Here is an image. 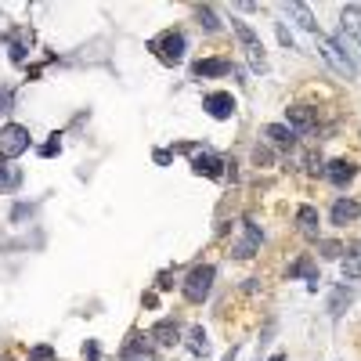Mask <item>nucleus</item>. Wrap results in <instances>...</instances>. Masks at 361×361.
Segmentation results:
<instances>
[{
	"mask_svg": "<svg viewBox=\"0 0 361 361\" xmlns=\"http://www.w3.org/2000/svg\"><path fill=\"white\" fill-rule=\"evenodd\" d=\"M318 51H322V58L329 61V66H332L339 76H347V80H358V76H361V66L354 61V54H351V40H347L344 33H339L336 40L318 33Z\"/></svg>",
	"mask_w": 361,
	"mask_h": 361,
	"instance_id": "1",
	"label": "nucleus"
},
{
	"mask_svg": "<svg viewBox=\"0 0 361 361\" xmlns=\"http://www.w3.org/2000/svg\"><path fill=\"white\" fill-rule=\"evenodd\" d=\"M231 29H235L239 44H242V51H246V58H249V66L257 69V73H267V58H264V44H260L257 29L246 26L242 18H231Z\"/></svg>",
	"mask_w": 361,
	"mask_h": 361,
	"instance_id": "2",
	"label": "nucleus"
},
{
	"mask_svg": "<svg viewBox=\"0 0 361 361\" xmlns=\"http://www.w3.org/2000/svg\"><path fill=\"white\" fill-rule=\"evenodd\" d=\"M29 131L22 123H4L0 126V159H18V156H26L29 152Z\"/></svg>",
	"mask_w": 361,
	"mask_h": 361,
	"instance_id": "3",
	"label": "nucleus"
},
{
	"mask_svg": "<svg viewBox=\"0 0 361 361\" xmlns=\"http://www.w3.org/2000/svg\"><path fill=\"white\" fill-rule=\"evenodd\" d=\"M214 279H217V271L209 267V264H199V267H192L188 271V279H184V300L188 304H202L206 296H209V289H214Z\"/></svg>",
	"mask_w": 361,
	"mask_h": 361,
	"instance_id": "4",
	"label": "nucleus"
},
{
	"mask_svg": "<svg viewBox=\"0 0 361 361\" xmlns=\"http://www.w3.org/2000/svg\"><path fill=\"white\" fill-rule=\"evenodd\" d=\"M148 47L156 51V58L163 61V66H177V61L184 58V36H181L177 29H166V33L156 36Z\"/></svg>",
	"mask_w": 361,
	"mask_h": 361,
	"instance_id": "5",
	"label": "nucleus"
},
{
	"mask_svg": "<svg viewBox=\"0 0 361 361\" xmlns=\"http://www.w3.org/2000/svg\"><path fill=\"white\" fill-rule=\"evenodd\" d=\"M174 152H188V156H192V170H196V174H202V177H224V163L217 159V156H209L206 152V148H199V145H177L174 148Z\"/></svg>",
	"mask_w": 361,
	"mask_h": 361,
	"instance_id": "6",
	"label": "nucleus"
},
{
	"mask_svg": "<svg viewBox=\"0 0 361 361\" xmlns=\"http://www.w3.org/2000/svg\"><path fill=\"white\" fill-rule=\"evenodd\" d=\"M239 228H242V239L235 242V249H231V253H235V257H239V260H249V257H253V253H257V249H260V242H264V235H260V228H257V224H253V221H242Z\"/></svg>",
	"mask_w": 361,
	"mask_h": 361,
	"instance_id": "7",
	"label": "nucleus"
},
{
	"mask_svg": "<svg viewBox=\"0 0 361 361\" xmlns=\"http://www.w3.org/2000/svg\"><path fill=\"white\" fill-rule=\"evenodd\" d=\"M202 109L214 119H231V112H235V98H231L228 91H214V94L202 98Z\"/></svg>",
	"mask_w": 361,
	"mask_h": 361,
	"instance_id": "8",
	"label": "nucleus"
},
{
	"mask_svg": "<svg viewBox=\"0 0 361 361\" xmlns=\"http://www.w3.org/2000/svg\"><path fill=\"white\" fill-rule=\"evenodd\" d=\"M322 170H325L329 184H336V188H347V184L354 181V174H358V166H354L351 159H332V163H325Z\"/></svg>",
	"mask_w": 361,
	"mask_h": 361,
	"instance_id": "9",
	"label": "nucleus"
},
{
	"mask_svg": "<svg viewBox=\"0 0 361 361\" xmlns=\"http://www.w3.org/2000/svg\"><path fill=\"white\" fill-rule=\"evenodd\" d=\"M119 361H152V347L145 344L141 332H134L131 339H126V347L119 351Z\"/></svg>",
	"mask_w": 361,
	"mask_h": 361,
	"instance_id": "10",
	"label": "nucleus"
},
{
	"mask_svg": "<svg viewBox=\"0 0 361 361\" xmlns=\"http://www.w3.org/2000/svg\"><path fill=\"white\" fill-rule=\"evenodd\" d=\"M148 336H152L159 347H174L177 339H181V329H177L174 318H163V322H156V325H152V332H148Z\"/></svg>",
	"mask_w": 361,
	"mask_h": 361,
	"instance_id": "11",
	"label": "nucleus"
},
{
	"mask_svg": "<svg viewBox=\"0 0 361 361\" xmlns=\"http://www.w3.org/2000/svg\"><path fill=\"white\" fill-rule=\"evenodd\" d=\"M339 26H344L347 40H358L361 44V8L358 4H347L344 11H339Z\"/></svg>",
	"mask_w": 361,
	"mask_h": 361,
	"instance_id": "12",
	"label": "nucleus"
},
{
	"mask_svg": "<svg viewBox=\"0 0 361 361\" xmlns=\"http://www.w3.org/2000/svg\"><path fill=\"white\" fill-rule=\"evenodd\" d=\"M231 73V61L228 58H202V61H196L192 66V76H199V80H206V76H228Z\"/></svg>",
	"mask_w": 361,
	"mask_h": 361,
	"instance_id": "13",
	"label": "nucleus"
},
{
	"mask_svg": "<svg viewBox=\"0 0 361 361\" xmlns=\"http://www.w3.org/2000/svg\"><path fill=\"white\" fill-rule=\"evenodd\" d=\"M286 126L289 131H311L314 126V109H307V105H293V109H286Z\"/></svg>",
	"mask_w": 361,
	"mask_h": 361,
	"instance_id": "14",
	"label": "nucleus"
},
{
	"mask_svg": "<svg viewBox=\"0 0 361 361\" xmlns=\"http://www.w3.org/2000/svg\"><path fill=\"white\" fill-rule=\"evenodd\" d=\"M264 138H267L271 145H279V148H293L296 131H289L286 123H267V126H264Z\"/></svg>",
	"mask_w": 361,
	"mask_h": 361,
	"instance_id": "15",
	"label": "nucleus"
},
{
	"mask_svg": "<svg viewBox=\"0 0 361 361\" xmlns=\"http://www.w3.org/2000/svg\"><path fill=\"white\" fill-rule=\"evenodd\" d=\"M358 214H361V206L354 199H336L332 202V224H351V221H358Z\"/></svg>",
	"mask_w": 361,
	"mask_h": 361,
	"instance_id": "16",
	"label": "nucleus"
},
{
	"mask_svg": "<svg viewBox=\"0 0 361 361\" xmlns=\"http://www.w3.org/2000/svg\"><path fill=\"white\" fill-rule=\"evenodd\" d=\"M344 253H347V257H344V279L347 282L361 279V242H351Z\"/></svg>",
	"mask_w": 361,
	"mask_h": 361,
	"instance_id": "17",
	"label": "nucleus"
},
{
	"mask_svg": "<svg viewBox=\"0 0 361 361\" xmlns=\"http://www.w3.org/2000/svg\"><path fill=\"white\" fill-rule=\"evenodd\" d=\"M296 224H300V231L307 239H318V209L314 206H300L296 209Z\"/></svg>",
	"mask_w": 361,
	"mask_h": 361,
	"instance_id": "18",
	"label": "nucleus"
},
{
	"mask_svg": "<svg viewBox=\"0 0 361 361\" xmlns=\"http://www.w3.org/2000/svg\"><path fill=\"white\" fill-rule=\"evenodd\" d=\"M351 300H354V289H351V286H339V289L329 296V314H332V318H339V314H344V311L351 307Z\"/></svg>",
	"mask_w": 361,
	"mask_h": 361,
	"instance_id": "19",
	"label": "nucleus"
},
{
	"mask_svg": "<svg viewBox=\"0 0 361 361\" xmlns=\"http://www.w3.org/2000/svg\"><path fill=\"white\" fill-rule=\"evenodd\" d=\"M282 11H286V15H293L304 29L318 33V22H314V15H311V8H307V4H282Z\"/></svg>",
	"mask_w": 361,
	"mask_h": 361,
	"instance_id": "20",
	"label": "nucleus"
},
{
	"mask_svg": "<svg viewBox=\"0 0 361 361\" xmlns=\"http://www.w3.org/2000/svg\"><path fill=\"white\" fill-rule=\"evenodd\" d=\"M188 347H192V354H206V351H209V336H206L202 325L188 329Z\"/></svg>",
	"mask_w": 361,
	"mask_h": 361,
	"instance_id": "21",
	"label": "nucleus"
},
{
	"mask_svg": "<svg viewBox=\"0 0 361 361\" xmlns=\"http://www.w3.org/2000/svg\"><path fill=\"white\" fill-rule=\"evenodd\" d=\"M289 274H293V279H296V274H304V279H311V289H318V271H314L311 257H300V260L289 267Z\"/></svg>",
	"mask_w": 361,
	"mask_h": 361,
	"instance_id": "22",
	"label": "nucleus"
},
{
	"mask_svg": "<svg viewBox=\"0 0 361 361\" xmlns=\"http://www.w3.org/2000/svg\"><path fill=\"white\" fill-rule=\"evenodd\" d=\"M18 181H22V174H18V170H11L8 159H0V188H15Z\"/></svg>",
	"mask_w": 361,
	"mask_h": 361,
	"instance_id": "23",
	"label": "nucleus"
},
{
	"mask_svg": "<svg viewBox=\"0 0 361 361\" xmlns=\"http://www.w3.org/2000/svg\"><path fill=\"white\" fill-rule=\"evenodd\" d=\"M196 15H199V22H202V26H206L209 33H217V29H221V22H217V15H214V8H199Z\"/></svg>",
	"mask_w": 361,
	"mask_h": 361,
	"instance_id": "24",
	"label": "nucleus"
},
{
	"mask_svg": "<svg viewBox=\"0 0 361 361\" xmlns=\"http://www.w3.org/2000/svg\"><path fill=\"white\" fill-rule=\"evenodd\" d=\"M318 249H322V257H325V260H336L339 253H344V246H339V242H329V239L318 242Z\"/></svg>",
	"mask_w": 361,
	"mask_h": 361,
	"instance_id": "25",
	"label": "nucleus"
},
{
	"mask_svg": "<svg viewBox=\"0 0 361 361\" xmlns=\"http://www.w3.org/2000/svg\"><path fill=\"white\" fill-rule=\"evenodd\" d=\"M61 152V141H58V134L47 141V145H40V156H44V159H51V156H58Z\"/></svg>",
	"mask_w": 361,
	"mask_h": 361,
	"instance_id": "26",
	"label": "nucleus"
},
{
	"mask_svg": "<svg viewBox=\"0 0 361 361\" xmlns=\"http://www.w3.org/2000/svg\"><path fill=\"white\" fill-rule=\"evenodd\" d=\"M51 358H54V351H51V347H36V351L29 354V361H51Z\"/></svg>",
	"mask_w": 361,
	"mask_h": 361,
	"instance_id": "27",
	"label": "nucleus"
},
{
	"mask_svg": "<svg viewBox=\"0 0 361 361\" xmlns=\"http://www.w3.org/2000/svg\"><path fill=\"white\" fill-rule=\"evenodd\" d=\"M253 163H257V166H260V163H271V152L257 145V148H253Z\"/></svg>",
	"mask_w": 361,
	"mask_h": 361,
	"instance_id": "28",
	"label": "nucleus"
},
{
	"mask_svg": "<svg viewBox=\"0 0 361 361\" xmlns=\"http://www.w3.org/2000/svg\"><path fill=\"white\" fill-rule=\"evenodd\" d=\"M83 358H91V361H98V344H94V339H87V347H83Z\"/></svg>",
	"mask_w": 361,
	"mask_h": 361,
	"instance_id": "29",
	"label": "nucleus"
},
{
	"mask_svg": "<svg viewBox=\"0 0 361 361\" xmlns=\"http://www.w3.org/2000/svg\"><path fill=\"white\" fill-rule=\"evenodd\" d=\"M8 109H11V94L0 91V112H8Z\"/></svg>",
	"mask_w": 361,
	"mask_h": 361,
	"instance_id": "30",
	"label": "nucleus"
},
{
	"mask_svg": "<svg viewBox=\"0 0 361 361\" xmlns=\"http://www.w3.org/2000/svg\"><path fill=\"white\" fill-rule=\"evenodd\" d=\"M279 40H282V44H286V47H289V51H293V47H296V44H293V36H289V33H286V29H282V26H279Z\"/></svg>",
	"mask_w": 361,
	"mask_h": 361,
	"instance_id": "31",
	"label": "nucleus"
},
{
	"mask_svg": "<svg viewBox=\"0 0 361 361\" xmlns=\"http://www.w3.org/2000/svg\"><path fill=\"white\" fill-rule=\"evenodd\" d=\"M235 354H239V347H231V351H228V354H224L221 361H235Z\"/></svg>",
	"mask_w": 361,
	"mask_h": 361,
	"instance_id": "32",
	"label": "nucleus"
},
{
	"mask_svg": "<svg viewBox=\"0 0 361 361\" xmlns=\"http://www.w3.org/2000/svg\"><path fill=\"white\" fill-rule=\"evenodd\" d=\"M271 361H286V354H274V358H271Z\"/></svg>",
	"mask_w": 361,
	"mask_h": 361,
	"instance_id": "33",
	"label": "nucleus"
}]
</instances>
